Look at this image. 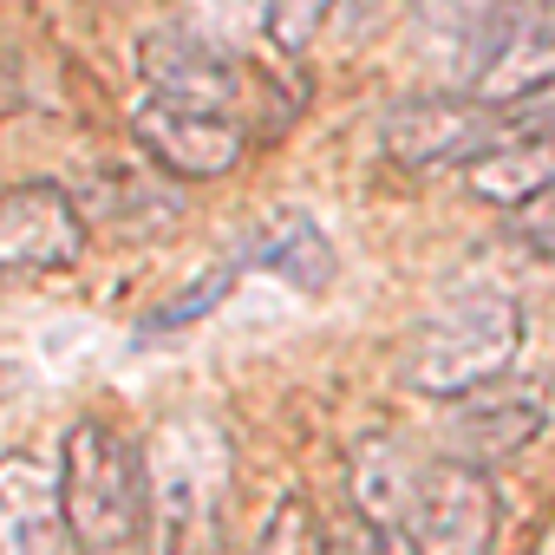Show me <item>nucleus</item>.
<instances>
[{"mask_svg": "<svg viewBox=\"0 0 555 555\" xmlns=\"http://www.w3.org/2000/svg\"><path fill=\"white\" fill-rule=\"evenodd\" d=\"M60 509L66 542L79 555H125L144 542V444H131L112 418L86 412L60 438Z\"/></svg>", "mask_w": 555, "mask_h": 555, "instance_id": "obj_1", "label": "nucleus"}, {"mask_svg": "<svg viewBox=\"0 0 555 555\" xmlns=\"http://www.w3.org/2000/svg\"><path fill=\"white\" fill-rule=\"evenodd\" d=\"M229 503V438L209 412H177L144 444V542L151 555H203Z\"/></svg>", "mask_w": 555, "mask_h": 555, "instance_id": "obj_2", "label": "nucleus"}, {"mask_svg": "<svg viewBox=\"0 0 555 555\" xmlns=\"http://www.w3.org/2000/svg\"><path fill=\"white\" fill-rule=\"evenodd\" d=\"M522 334H529V314L509 288H490V282L457 288L418 321L405 347V379L425 399H457L470 386L503 379L522 353Z\"/></svg>", "mask_w": 555, "mask_h": 555, "instance_id": "obj_3", "label": "nucleus"}, {"mask_svg": "<svg viewBox=\"0 0 555 555\" xmlns=\"http://www.w3.org/2000/svg\"><path fill=\"white\" fill-rule=\"evenodd\" d=\"M496 144H509V125L477 92H425L379 112V151L405 170H464Z\"/></svg>", "mask_w": 555, "mask_h": 555, "instance_id": "obj_4", "label": "nucleus"}, {"mask_svg": "<svg viewBox=\"0 0 555 555\" xmlns=\"http://www.w3.org/2000/svg\"><path fill=\"white\" fill-rule=\"evenodd\" d=\"M496 529H503L496 477L483 464L444 457V464H425V483H418L412 516H405L399 535H405L412 555H490Z\"/></svg>", "mask_w": 555, "mask_h": 555, "instance_id": "obj_5", "label": "nucleus"}, {"mask_svg": "<svg viewBox=\"0 0 555 555\" xmlns=\"http://www.w3.org/2000/svg\"><path fill=\"white\" fill-rule=\"evenodd\" d=\"M92 229L73 190L53 177L8 183L0 190V282H34V274H60L86 255Z\"/></svg>", "mask_w": 555, "mask_h": 555, "instance_id": "obj_6", "label": "nucleus"}, {"mask_svg": "<svg viewBox=\"0 0 555 555\" xmlns=\"http://www.w3.org/2000/svg\"><path fill=\"white\" fill-rule=\"evenodd\" d=\"M138 73L151 86V99H170V105H196V112H242L248 99V73L235 60V47L209 40L203 27L190 21H164L138 40Z\"/></svg>", "mask_w": 555, "mask_h": 555, "instance_id": "obj_7", "label": "nucleus"}, {"mask_svg": "<svg viewBox=\"0 0 555 555\" xmlns=\"http://www.w3.org/2000/svg\"><path fill=\"white\" fill-rule=\"evenodd\" d=\"M131 138L144 151V164L170 183H216L248 157V125L242 118L170 105V99H144L131 112Z\"/></svg>", "mask_w": 555, "mask_h": 555, "instance_id": "obj_8", "label": "nucleus"}, {"mask_svg": "<svg viewBox=\"0 0 555 555\" xmlns=\"http://www.w3.org/2000/svg\"><path fill=\"white\" fill-rule=\"evenodd\" d=\"M444 451L464 457V464H503L516 451H529L542 431H548V386L542 379H490V386H470L457 399H444Z\"/></svg>", "mask_w": 555, "mask_h": 555, "instance_id": "obj_9", "label": "nucleus"}, {"mask_svg": "<svg viewBox=\"0 0 555 555\" xmlns=\"http://www.w3.org/2000/svg\"><path fill=\"white\" fill-rule=\"evenodd\" d=\"M522 0H412L418 40L431 47V60H444L451 79H464L470 92L483 86V73L496 66V53L516 34Z\"/></svg>", "mask_w": 555, "mask_h": 555, "instance_id": "obj_10", "label": "nucleus"}, {"mask_svg": "<svg viewBox=\"0 0 555 555\" xmlns=\"http://www.w3.org/2000/svg\"><path fill=\"white\" fill-rule=\"evenodd\" d=\"M425 451L418 444H405V438H392V431H373V438H360L353 451H347V503H353V516H366L373 529H405V516H412V496H418V483H425Z\"/></svg>", "mask_w": 555, "mask_h": 555, "instance_id": "obj_11", "label": "nucleus"}, {"mask_svg": "<svg viewBox=\"0 0 555 555\" xmlns=\"http://www.w3.org/2000/svg\"><path fill=\"white\" fill-rule=\"evenodd\" d=\"M0 555H66L60 477L34 457H0Z\"/></svg>", "mask_w": 555, "mask_h": 555, "instance_id": "obj_12", "label": "nucleus"}, {"mask_svg": "<svg viewBox=\"0 0 555 555\" xmlns=\"http://www.w3.org/2000/svg\"><path fill=\"white\" fill-rule=\"evenodd\" d=\"M235 261H242V274L261 268V274H274V282H288V288H301V295L327 288L334 268H340L327 229H321L308 209H274V216H261V222L248 229V242L235 248Z\"/></svg>", "mask_w": 555, "mask_h": 555, "instance_id": "obj_13", "label": "nucleus"}, {"mask_svg": "<svg viewBox=\"0 0 555 555\" xmlns=\"http://www.w3.org/2000/svg\"><path fill=\"white\" fill-rule=\"evenodd\" d=\"M464 183L477 203H496V209H522L529 196L555 190V131H535V138H509L496 151H483L477 164H464Z\"/></svg>", "mask_w": 555, "mask_h": 555, "instance_id": "obj_14", "label": "nucleus"}, {"mask_svg": "<svg viewBox=\"0 0 555 555\" xmlns=\"http://www.w3.org/2000/svg\"><path fill=\"white\" fill-rule=\"evenodd\" d=\"M542 73H555V0H522L516 34H509V47L496 53V66L483 73L477 99H509V92L535 86Z\"/></svg>", "mask_w": 555, "mask_h": 555, "instance_id": "obj_15", "label": "nucleus"}, {"mask_svg": "<svg viewBox=\"0 0 555 555\" xmlns=\"http://www.w3.org/2000/svg\"><path fill=\"white\" fill-rule=\"evenodd\" d=\"M235 282H242V261H235V255H229V261H216V268H203V274H190V282H183L157 314H144V327H138V334L151 340V334H183V327L209 321V314L229 301V288H235Z\"/></svg>", "mask_w": 555, "mask_h": 555, "instance_id": "obj_16", "label": "nucleus"}, {"mask_svg": "<svg viewBox=\"0 0 555 555\" xmlns=\"http://www.w3.org/2000/svg\"><path fill=\"white\" fill-rule=\"evenodd\" d=\"M99 196H118V203H99L105 222H125V229H157L177 216V196L157 190L151 177H131V170H105L99 177Z\"/></svg>", "mask_w": 555, "mask_h": 555, "instance_id": "obj_17", "label": "nucleus"}, {"mask_svg": "<svg viewBox=\"0 0 555 555\" xmlns=\"http://www.w3.org/2000/svg\"><path fill=\"white\" fill-rule=\"evenodd\" d=\"M261 555H327V522L308 496H282L261 529Z\"/></svg>", "mask_w": 555, "mask_h": 555, "instance_id": "obj_18", "label": "nucleus"}, {"mask_svg": "<svg viewBox=\"0 0 555 555\" xmlns=\"http://www.w3.org/2000/svg\"><path fill=\"white\" fill-rule=\"evenodd\" d=\"M334 8H340V0H268L261 34L282 47V53H301V47H314V34L327 27Z\"/></svg>", "mask_w": 555, "mask_h": 555, "instance_id": "obj_19", "label": "nucleus"}, {"mask_svg": "<svg viewBox=\"0 0 555 555\" xmlns=\"http://www.w3.org/2000/svg\"><path fill=\"white\" fill-rule=\"evenodd\" d=\"M496 112H503L509 138H535V131H555V73H542L535 86H522V92L496 99Z\"/></svg>", "mask_w": 555, "mask_h": 555, "instance_id": "obj_20", "label": "nucleus"}, {"mask_svg": "<svg viewBox=\"0 0 555 555\" xmlns=\"http://www.w3.org/2000/svg\"><path fill=\"white\" fill-rule=\"evenodd\" d=\"M327 555H412L405 548V535H392V529H373L366 516H340V522H327Z\"/></svg>", "mask_w": 555, "mask_h": 555, "instance_id": "obj_21", "label": "nucleus"}, {"mask_svg": "<svg viewBox=\"0 0 555 555\" xmlns=\"http://www.w3.org/2000/svg\"><path fill=\"white\" fill-rule=\"evenodd\" d=\"M509 216H516V222H509V229H516V242H522L535 261H555V190L529 196V203H522V209H509Z\"/></svg>", "mask_w": 555, "mask_h": 555, "instance_id": "obj_22", "label": "nucleus"}]
</instances>
